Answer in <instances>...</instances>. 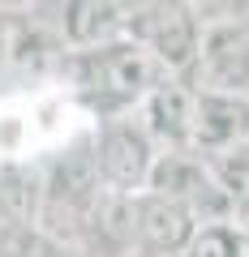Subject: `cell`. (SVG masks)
<instances>
[{"mask_svg":"<svg viewBox=\"0 0 249 257\" xmlns=\"http://www.w3.org/2000/svg\"><path fill=\"white\" fill-rule=\"evenodd\" d=\"M60 82L69 86L73 103L91 116V124H103V120L133 116L142 99L159 82H168V73L133 39H120L91 52H69L60 64Z\"/></svg>","mask_w":249,"mask_h":257,"instance_id":"1","label":"cell"},{"mask_svg":"<svg viewBox=\"0 0 249 257\" xmlns=\"http://www.w3.org/2000/svg\"><path fill=\"white\" fill-rule=\"evenodd\" d=\"M103 197V180L95 167L91 133L73 138L60 146L52 159H43V210H39V227L56 236L60 244L73 248V236L82 231L86 214Z\"/></svg>","mask_w":249,"mask_h":257,"instance_id":"2","label":"cell"},{"mask_svg":"<svg viewBox=\"0 0 249 257\" xmlns=\"http://www.w3.org/2000/svg\"><path fill=\"white\" fill-rule=\"evenodd\" d=\"M129 39L163 69L168 77L194 82L202 52V18L189 5H133Z\"/></svg>","mask_w":249,"mask_h":257,"instance_id":"3","label":"cell"},{"mask_svg":"<svg viewBox=\"0 0 249 257\" xmlns=\"http://www.w3.org/2000/svg\"><path fill=\"white\" fill-rule=\"evenodd\" d=\"M91 150H95V167H99V180L108 193H120V197L146 193V180H150V167H155L159 150L146 138V128L138 124V116L95 124Z\"/></svg>","mask_w":249,"mask_h":257,"instance_id":"4","label":"cell"},{"mask_svg":"<svg viewBox=\"0 0 249 257\" xmlns=\"http://www.w3.org/2000/svg\"><path fill=\"white\" fill-rule=\"evenodd\" d=\"M194 86L249 99V18L202 22V52H198Z\"/></svg>","mask_w":249,"mask_h":257,"instance_id":"5","label":"cell"},{"mask_svg":"<svg viewBox=\"0 0 249 257\" xmlns=\"http://www.w3.org/2000/svg\"><path fill=\"white\" fill-rule=\"evenodd\" d=\"M249 142V99L245 94H215L194 90V124H189V150L198 159L219 155L228 146Z\"/></svg>","mask_w":249,"mask_h":257,"instance_id":"6","label":"cell"},{"mask_svg":"<svg viewBox=\"0 0 249 257\" xmlns=\"http://www.w3.org/2000/svg\"><path fill=\"white\" fill-rule=\"evenodd\" d=\"M194 82L185 77H168L142 99V107L133 111L138 124L146 128V138L155 142V150H189V124H194Z\"/></svg>","mask_w":249,"mask_h":257,"instance_id":"7","label":"cell"},{"mask_svg":"<svg viewBox=\"0 0 249 257\" xmlns=\"http://www.w3.org/2000/svg\"><path fill=\"white\" fill-rule=\"evenodd\" d=\"M198 223L189 210L159 193H138L133 197V236H138V253L150 257H181L194 240Z\"/></svg>","mask_w":249,"mask_h":257,"instance_id":"8","label":"cell"},{"mask_svg":"<svg viewBox=\"0 0 249 257\" xmlns=\"http://www.w3.org/2000/svg\"><path fill=\"white\" fill-rule=\"evenodd\" d=\"M129 18L133 5H99V0H77L60 9V39L69 52H91V47H108L129 39Z\"/></svg>","mask_w":249,"mask_h":257,"instance_id":"9","label":"cell"},{"mask_svg":"<svg viewBox=\"0 0 249 257\" xmlns=\"http://www.w3.org/2000/svg\"><path fill=\"white\" fill-rule=\"evenodd\" d=\"M39 210H43V163H30V159L0 163V223L35 227Z\"/></svg>","mask_w":249,"mask_h":257,"instance_id":"10","label":"cell"},{"mask_svg":"<svg viewBox=\"0 0 249 257\" xmlns=\"http://www.w3.org/2000/svg\"><path fill=\"white\" fill-rule=\"evenodd\" d=\"M202 163H206V172H211V180L228 193L232 202L249 189V142L228 146V150H219V155H206Z\"/></svg>","mask_w":249,"mask_h":257,"instance_id":"11","label":"cell"},{"mask_svg":"<svg viewBox=\"0 0 249 257\" xmlns=\"http://www.w3.org/2000/svg\"><path fill=\"white\" fill-rule=\"evenodd\" d=\"M181 257H245V240H240L236 223H215V227H198L189 248Z\"/></svg>","mask_w":249,"mask_h":257,"instance_id":"12","label":"cell"},{"mask_svg":"<svg viewBox=\"0 0 249 257\" xmlns=\"http://www.w3.org/2000/svg\"><path fill=\"white\" fill-rule=\"evenodd\" d=\"M5 52H9V13H0V77H5Z\"/></svg>","mask_w":249,"mask_h":257,"instance_id":"13","label":"cell"},{"mask_svg":"<svg viewBox=\"0 0 249 257\" xmlns=\"http://www.w3.org/2000/svg\"><path fill=\"white\" fill-rule=\"evenodd\" d=\"M133 257H150V253H133Z\"/></svg>","mask_w":249,"mask_h":257,"instance_id":"14","label":"cell"}]
</instances>
